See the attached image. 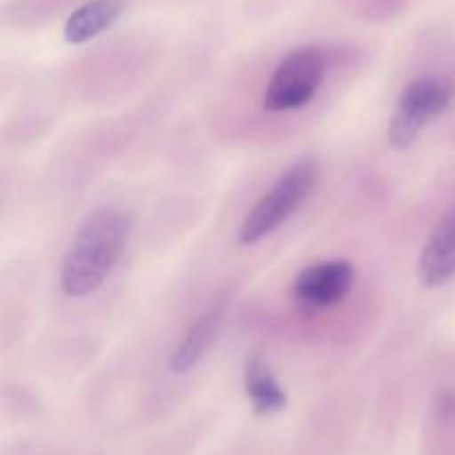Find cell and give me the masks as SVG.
<instances>
[{"label": "cell", "mask_w": 455, "mask_h": 455, "mask_svg": "<svg viewBox=\"0 0 455 455\" xmlns=\"http://www.w3.org/2000/svg\"><path fill=\"white\" fill-rule=\"evenodd\" d=\"M132 227V216L114 207L84 216L60 262V289L67 298H87L107 283L127 247Z\"/></svg>", "instance_id": "obj_1"}, {"label": "cell", "mask_w": 455, "mask_h": 455, "mask_svg": "<svg viewBox=\"0 0 455 455\" xmlns=\"http://www.w3.org/2000/svg\"><path fill=\"white\" fill-rule=\"evenodd\" d=\"M315 180H318V164L311 158H300L284 169L271 189L244 216L238 229V243L251 247L267 235L275 234L307 203Z\"/></svg>", "instance_id": "obj_2"}, {"label": "cell", "mask_w": 455, "mask_h": 455, "mask_svg": "<svg viewBox=\"0 0 455 455\" xmlns=\"http://www.w3.org/2000/svg\"><path fill=\"white\" fill-rule=\"evenodd\" d=\"M455 98V84L444 76H422L411 80L398 96L391 114L387 140L391 149L404 151L418 140L435 118L449 109Z\"/></svg>", "instance_id": "obj_3"}, {"label": "cell", "mask_w": 455, "mask_h": 455, "mask_svg": "<svg viewBox=\"0 0 455 455\" xmlns=\"http://www.w3.org/2000/svg\"><path fill=\"white\" fill-rule=\"evenodd\" d=\"M329 69V58L323 47L307 44L289 52L275 65L265 89V109L283 114L309 105L320 92Z\"/></svg>", "instance_id": "obj_4"}, {"label": "cell", "mask_w": 455, "mask_h": 455, "mask_svg": "<svg viewBox=\"0 0 455 455\" xmlns=\"http://www.w3.org/2000/svg\"><path fill=\"white\" fill-rule=\"evenodd\" d=\"M354 283V265L345 258H333L300 271L291 284V298L305 309H327L345 300Z\"/></svg>", "instance_id": "obj_5"}, {"label": "cell", "mask_w": 455, "mask_h": 455, "mask_svg": "<svg viewBox=\"0 0 455 455\" xmlns=\"http://www.w3.org/2000/svg\"><path fill=\"white\" fill-rule=\"evenodd\" d=\"M451 278H455V207L431 229L418 256V280L422 287H443Z\"/></svg>", "instance_id": "obj_6"}, {"label": "cell", "mask_w": 455, "mask_h": 455, "mask_svg": "<svg viewBox=\"0 0 455 455\" xmlns=\"http://www.w3.org/2000/svg\"><path fill=\"white\" fill-rule=\"evenodd\" d=\"M222 323H225V302H216V305L207 307L194 320L180 345L173 349L172 358H169V369L182 376V373H189L196 364H200V360L207 355L213 342L218 340Z\"/></svg>", "instance_id": "obj_7"}, {"label": "cell", "mask_w": 455, "mask_h": 455, "mask_svg": "<svg viewBox=\"0 0 455 455\" xmlns=\"http://www.w3.org/2000/svg\"><path fill=\"white\" fill-rule=\"evenodd\" d=\"M124 12V0H87L67 16L62 36L67 44H84L109 29Z\"/></svg>", "instance_id": "obj_8"}, {"label": "cell", "mask_w": 455, "mask_h": 455, "mask_svg": "<svg viewBox=\"0 0 455 455\" xmlns=\"http://www.w3.org/2000/svg\"><path fill=\"white\" fill-rule=\"evenodd\" d=\"M244 394L258 416H274L287 407V394L274 378L269 364L258 355L244 367Z\"/></svg>", "instance_id": "obj_9"}]
</instances>
